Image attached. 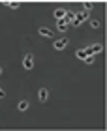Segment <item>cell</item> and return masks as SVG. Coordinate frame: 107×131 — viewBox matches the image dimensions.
I'll return each mask as SVG.
<instances>
[{"label": "cell", "instance_id": "cell-16", "mask_svg": "<svg viewBox=\"0 0 107 131\" xmlns=\"http://www.w3.org/2000/svg\"><path fill=\"white\" fill-rule=\"evenodd\" d=\"M0 75H2V68H0Z\"/></svg>", "mask_w": 107, "mask_h": 131}, {"label": "cell", "instance_id": "cell-3", "mask_svg": "<svg viewBox=\"0 0 107 131\" xmlns=\"http://www.w3.org/2000/svg\"><path fill=\"white\" fill-rule=\"evenodd\" d=\"M23 68H25V69H32L34 68V58H32V54L25 56V60H23Z\"/></svg>", "mask_w": 107, "mask_h": 131}, {"label": "cell", "instance_id": "cell-8", "mask_svg": "<svg viewBox=\"0 0 107 131\" xmlns=\"http://www.w3.org/2000/svg\"><path fill=\"white\" fill-rule=\"evenodd\" d=\"M64 15H66V11H64V9H60V8L55 9V17H56L58 21H62V19H64Z\"/></svg>", "mask_w": 107, "mask_h": 131}, {"label": "cell", "instance_id": "cell-5", "mask_svg": "<svg viewBox=\"0 0 107 131\" xmlns=\"http://www.w3.org/2000/svg\"><path fill=\"white\" fill-rule=\"evenodd\" d=\"M73 19H75V13L73 11H66V15H64V23H66V25H71V23H73Z\"/></svg>", "mask_w": 107, "mask_h": 131}, {"label": "cell", "instance_id": "cell-7", "mask_svg": "<svg viewBox=\"0 0 107 131\" xmlns=\"http://www.w3.org/2000/svg\"><path fill=\"white\" fill-rule=\"evenodd\" d=\"M68 26H70V25H66L64 21H56V28H58L60 32H66V30H68Z\"/></svg>", "mask_w": 107, "mask_h": 131}, {"label": "cell", "instance_id": "cell-2", "mask_svg": "<svg viewBox=\"0 0 107 131\" xmlns=\"http://www.w3.org/2000/svg\"><path fill=\"white\" fill-rule=\"evenodd\" d=\"M86 19H88V11H81V13H75V19H73V23H71V25L77 28V26H81V23H83V21H86Z\"/></svg>", "mask_w": 107, "mask_h": 131}, {"label": "cell", "instance_id": "cell-13", "mask_svg": "<svg viewBox=\"0 0 107 131\" xmlns=\"http://www.w3.org/2000/svg\"><path fill=\"white\" fill-rule=\"evenodd\" d=\"M90 26H92V28H100V21H94V19H92V21H90Z\"/></svg>", "mask_w": 107, "mask_h": 131}, {"label": "cell", "instance_id": "cell-6", "mask_svg": "<svg viewBox=\"0 0 107 131\" xmlns=\"http://www.w3.org/2000/svg\"><path fill=\"white\" fill-rule=\"evenodd\" d=\"M66 45H68V39H66V38H62V39H56V41H55V49H58V51H60V49H64Z\"/></svg>", "mask_w": 107, "mask_h": 131}, {"label": "cell", "instance_id": "cell-11", "mask_svg": "<svg viewBox=\"0 0 107 131\" xmlns=\"http://www.w3.org/2000/svg\"><path fill=\"white\" fill-rule=\"evenodd\" d=\"M77 58H81V60H85V58H86L85 49H79V51H77Z\"/></svg>", "mask_w": 107, "mask_h": 131}, {"label": "cell", "instance_id": "cell-1", "mask_svg": "<svg viewBox=\"0 0 107 131\" xmlns=\"http://www.w3.org/2000/svg\"><path fill=\"white\" fill-rule=\"evenodd\" d=\"M103 51V45L102 43H94L90 47H86L85 52H86V56H94V54H98V52H102Z\"/></svg>", "mask_w": 107, "mask_h": 131}, {"label": "cell", "instance_id": "cell-10", "mask_svg": "<svg viewBox=\"0 0 107 131\" xmlns=\"http://www.w3.org/2000/svg\"><path fill=\"white\" fill-rule=\"evenodd\" d=\"M17 109H19V111H26V109H28V101H25V99H23V101H19Z\"/></svg>", "mask_w": 107, "mask_h": 131}, {"label": "cell", "instance_id": "cell-12", "mask_svg": "<svg viewBox=\"0 0 107 131\" xmlns=\"http://www.w3.org/2000/svg\"><path fill=\"white\" fill-rule=\"evenodd\" d=\"M6 6H9V8H11V9H17V8H19V6H21V4H19V2H8V4H6Z\"/></svg>", "mask_w": 107, "mask_h": 131}, {"label": "cell", "instance_id": "cell-4", "mask_svg": "<svg viewBox=\"0 0 107 131\" xmlns=\"http://www.w3.org/2000/svg\"><path fill=\"white\" fill-rule=\"evenodd\" d=\"M38 97H40V101H41V103H45V101H47V97H49V90H47V88H41V90L38 92Z\"/></svg>", "mask_w": 107, "mask_h": 131}, {"label": "cell", "instance_id": "cell-15", "mask_svg": "<svg viewBox=\"0 0 107 131\" xmlns=\"http://www.w3.org/2000/svg\"><path fill=\"white\" fill-rule=\"evenodd\" d=\"M0 97H6V92L2 90V88H0Z\"/></svg>", "mask_w": 107, "mask_h": 131}, {"label": "cell", "instance_id": "cell-14", "mask_svg": "<svg viewBox=\"0 0 107 131\" xmlns=\"http://www.w3.org/2000/svg\"><path fill=\"white\" fill-rule=\"evenodd\" d=\"M85 62H86V64H94V56H86Z\"/></svg>", "mask_w": 107, "mask_h": 131}, {"label": "cell", "instance_id": "cell-9", "mask_svg": "<svg viewBox=\"0 0 107 131\" xmlns=\"http://www.w3.org/2000/svg\"><path fill=\"white\" fill-rule=\"evenodd\" d=\"M40 34L43 36V38H51V36H53V32L49 30V28H40Z\"/></svg>", "mask_w": 107, "mask_h": 131}]
</instances>
